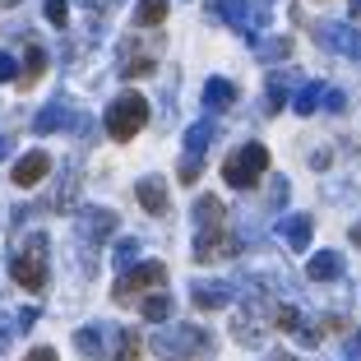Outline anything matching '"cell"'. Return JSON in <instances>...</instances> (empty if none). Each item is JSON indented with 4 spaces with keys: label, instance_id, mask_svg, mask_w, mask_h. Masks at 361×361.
<instances>
[{
    "label": "cell",
    "instance_id": "8fae6325",
    "mask_svg": "<svg viewBox=\"0 0 361 361\" xmlns=\"http://www.w3.org/2000/svg\"><path fill=\"white\" fill-rule=\"evenodd\" d=\"M47 171H51V158H47L42 149H37V153H23V158L14 162V185H23V190H28V185H37V180L47 176Z\"/></svg>",
    "mask_w": 361,
    "mask_h": 361
},
{
    "label": "cell",
    "instance_id": "277c9868",
    "mask_svg": "<svg viewBox=\"0 0 361 361\" xmlns=\"http://www.w3.org/2000/svg\"><path fill=\"white\" fill-rule=\"evenodd\" d=\"M213 14H223L227 23H232L241 37H250V42H259V32H264L269 23V0H209Z\"/></svg>",
    "mask_w": 361,
    "mask_h": 361
},
{
    "label": "cell",
    "instance_id": "4dcf8cb0",
    "mask_svg": "<svg viewBox=\"0 0 361 361\" xmlns=\"http://www.w3.org/2000/svg\"><path fill=\"white\" fill-rule=\"evenodd\" d=\"M19 75V65H14V56L10 51H0V84H5V79H14Z\"/></svg>",
    "mask_w": 361,
    "mask_h": 361
},
{
    "label": "cell",
    "instance_id": "2e32d148",
    "mask_svg": "<svg viewBox=\"0 0 361 361\" xmlns=\"http://www.w3.org/2000/svg\"><path fill=\"white\" fill-rule=\"evenodd\" d=\"M310 278H315V283H334V278H343V255H338V250H319V255H310Z\"/></svg>",
    "mask_w": 361,
    "mask_h": 361
},
{
    "label": "cell",
    "instance_id": "f546056e",
    "mask_svg": "<svg viewBox=\"0 0 361 361\" xmlns=\"http://www.w3.org/2000/svg\"><path fill=\"white\" fill-rule=\"evenodd\" d=\"M10 343H14V319L5 315V310H0V352L10 348Z\"/></svg>",
    "mask_w": 361,
    "mask_h": 361
},
{
    "label": "cell",
    "instance_id": "6da1fadb",
    "mask_svg": "<svg viewBox=\"0 0 361 361\" xmlns=\"http://www.w3.org/2000/svg\"><path fill=\"white\" fill-rule=\"evenodd\" d=\"M75 348L93 361H139V338L116 324H84L75 334Z\"/></svg>",
    "mask_w": 361,
    "mask_h": 361
},
{
    "label": "cell",
    "instance_id": "d4e9b609",
    "mask_svg": "<svg viewBox=\"0 0 361 361\" xmlns=\"http://www.w3.org/2000/svg\"><path fill=\"white\" fill-rule=\"evenodd\" d=\"M287 88H292V70H278V75L269 79V102L287 106Z\"/></svg>",
    "mask_w": 361,
    "mask_h": 361
},
{
    "label": "cell",
    "instance_id": "ac0fdd59",
    "mask_svg": "<svg viewBox=\"0 0 361 361\" xmlns=\"http://www.w3.org/2000/svg\"><path fill=\"white\" fill-rule=\"evenodd\" d=\"M283 236H287L292 250H306V245H310V218H306V213H287V218H283Z\"/></svg>",
    "mask_w": 361,
    "mask_h": 361
},
{
    "label": "cell",
    "instance_id": "1f68e13d",
    "mask_svg": "<svg viewBox=\"0 0 361 361\" xmlns=\"http://www.w3.org/2000/svg\"><path fill=\"white\" fill-rule=\"evenodd\" d=\"M23 361H61V357H56V348H32Z\"/></svg>",
    "mask_w": 361,
    "mask_h": 361
},
{
    "label": "cell",
    "instance_id": "9c48e42d",
    "mask_svg": "<svg viewBox=\"0 0 361 361\" xmlns=\"http://www.w3.org/2000/svg\"><path fill=\"white\" fill-rule=\"evenodd\" d=\"M315 42L329 47L334 56H352V61H361V32L352 28V23H319Z\"/></svg>",
    "mask_w": 361,
    "mask_h": 361
},
{
    "label": "cell",
    "instance_id": "484cf974",
    "mask_svg": "<svg viewBox=\"0 0 361 361\" xmlns=\"http://www.w3.org/2000/svg\"><path fill=\"white\" fill-rule=\"evenodd\" d=\"M111 259H116L121 274H126V269H135L139 264V241H135V236H130V241H116V255H111Z\"/></svg>",
    "mask_w": 361,
    "mask_h": 361
},
{
    "label": "cell",
    "instance_id": "44dd1931",
    "mask_svg": "<svg viewBox=\"0 0 361 361\" xmlns=\"http://www.w3.org/2000/svg\"><path fill=\"white\" fill-rule=\"evenodd\" d=\"M139 310H144V319L162 324V319L171 315V292H153V297H139Z\"/></svg>",
    "mask_w": 361,
    "mask_h": 361
},
{
    "label": "cell",
    "instance_id": "d6986e66",
    "mask_svg": "<svg viewBox=\"0 0 361 361\" xmlns=\"http://www.w3.org/2000/svg\"><path fill=\"white\" fill-rule=\"evenodd\" d=\"M32 126H37V135H51V130H65V126H70V106H65V102H51V106H42Z\"/></svg>",
    "mask_w": 361,
    "mask_h": 361
},
{
    "label": "cell",
    "instance_id": "9a60e30c",
    "mask_svg": "<svg viewBox=\"0 0 361 361\" xmlns=\"http://www.w3.org/2000/svg\"><path fill=\"white\" fill-rule=\"evenodd\" d=\"M232 102H236V88L227 79H204V106L209 111H232Z\"/></svg>",
    "mask_w": 361,
    "mask_h": 361
},
{
    "label": "cell",
    "instance_id": "836d02e7",
    "mask_svg": "<svg viewBox=\"0 0 361 361\" xmlns=\"http://www.w3.org/2000/svg\"><path fill=\"white\" fill-rule=\"evenodd\" d=\"M352 19H357V23H361V0H352Z\"/></svg>",
    "mask_w": 361,
    "mask_h": 361
},
{
    "label": "cell",
    "instance_id": "30bf717a",
    "mask_svg": "<svg viewBox=\"0 0 361 361\" xmlns=\"http://www.w3.org/2000/svg\"><path fill=\"white\" fill-rule=\"evenodd\" d=\"M227 255H236V232H227V227L200 232V241H195V259H200V264H209V259H227Z\"/></svg>",
    "mask_w": 361,
    "mask_h": 361
},
{
    "label": "cell",
    "instance_id": "cb8c5ba5",
    "mask_svg": "<svg viewBox=\"0 0 361 361\" xmlns=\"http://www.w3.org/2000/svg\"><path fill=\"white\" fill-rule=\"evenodd\" d=\"M153 70H158L153 56H126V65H121V75H126V79H144V75H153Z\"/></svg>",
    "mask_w": 361,
    "mask_h": 361
},
{
    "label": "cell",
    "instance_id": "83f0119b",
    "mask_svg": "<svg viewBox=\"0 0 361 361\" xmlns=\"http://www.w3.org/2000/svg\"><path fill=\"white\" fill-rule=\"evenodd\" d=\"M47 19H51L56 28H61V23L70 19V0H47Z\"/></svg>",
    "mask_w": 361,
    "mask_h": 361
},
{
    "label": "cell",
    "instance_id": "7402d4cb",
    "mask_svg": "<svg viewBox=\"0 0 361 361\" xmlns=\"http://www.w3.org/2000/svg\"><path fill=\"white\" fill-rule=\"evenodd\" d=\"M162 19H167V0H139V10H135L139 28H158Z\"/></svg>",
    "mask_w": 361,
    "mask_h": 361
},
{
    "label": "cell",
    "instance_id": "ffe728a7",
    "mask_svg": "<svg viewBox=\"0 0 361 361\" xmlns=\"http://www.w3.org/2000/svg\"><path fill=\"white\" fill-rule=\"evenodd\" d=\"M319 106H324V84H301L297 97H292V111H301V116H315Z\"/></svg>",
    "mask_w": 361,
    "mask_h": 361
},
{
    "label": "cell",
    "instance_id": "ba28073f",
    "mask_svg": "<svg viewBox=\"0 0 361 361\" xmlns=\"http://www.w3.org/2000/svg\"><path fill=\"white\" fill-rule=\"evenodd\" d=\"M213 135H218V130H213L209 121H195V126L185 130V158H180V180H185V185L200 176V162H204V153H209Z\"/></svg>",
    "mask_w": 361,
    "mask_h": 361
},
{
    "label": "cell",
    "instance_id": "7c38bea8",
    "mask_svg": "<svg viewBox=\"0 0 361 361\" xmlns=\"http://www.w3.org/2000/svg\"><path fill=\"white\" fill-rule=\"evenodd\" d=\"M116 232V213L111 209H88L84 218H79V236L84 241H102V236Z\"/></svg>",
    "mask_w": 361,
    "mask_h": 361
},
{
    "label": "cell",
    "instance_id": "d590c367",
    "mask_svg": "<svg viewBox=\"0 0 361 361\" xmlns=\"http://www.w3.org/2000/svg\"><path fill=\"white\" fill-rule=\"evenodd\" d=\"M352 241H361V227H357V232H352Z\"/></svg>",
    "mask_w": 361,
    "mask_h": 361
},
{
    "label": "cell",
    "instance_id": "e0dca14e",
    "mask_svg": "<svg viewBox=\"0 0 361 361\" xmlns=\"http://www.w3.org/2000/svg\"><path fill=\"white\" fill-rule=\"evenodd\" d=\"M135 195H139V204H144L149 213H167V185H162L158 176H144Z\"/></svg>",
    "mask_w": 361,
    "mask_h": 361
},
{
    "label": "cell",
    "instance_id": "52a82bcc",
    "mask_svg": "<svg viewBox=\"0 0 361 361\" xmlns=\"http://www.w3.org/2000/svg\"><path fill=\"white\" fill-rule=\"evenodd\" d=\"M162 283H167V264H135L116 278V292H111V297H116L121 306H130V301H139L149 287H162Z\"/></svg>",
    "mask_w": 361,
    "mask_h": 361
},
{
    "label": "cell",
    "instance_id": "e575fe53",
    "mask_svg": "<svg viewBox=\"0 0 361 361\" xmlns=\"http://www.w3.org/2000/svg\"><path fill=\"white\" fill-rule=\"evenodd\" d=\"M5 153H10V139H0V158H5Z\"/></svg>",
    "mask_w": 361,
    "mask_h": 361
},
{
    "label": "cell",
    "instance_id": "4316f807",
    "mask_svg": "<svg viewBox=\"0 0 361 361\" xmlns=\"http://www.w3.org/2000/svg\"><path fill=\"white\" fill-rule=\"evenodd\" d=\"M259 56L274 61V56H292V37H274V42H259Z\"/></svg>",
    "mask_w": 361,
    "mask_h": 361
},
{
    "label": "cell",
    "instance_id": "8992f818",
    "mask_svg": "<svg viewBox=\"0 0 361 361\" xmlns=\"http://www.w3.org/2000/svg\"><path fill=\"white\" fill-rule=\"evenodd\" d=\"M10 278L23 287V292H42L47 287V241L42 236H32L28 250L10 259Z\"/></svg>",
    "mask_w": 361,
    "mask_h": 361
},
{
    "label": "cell",
    "instance_id": "7a4b0ae2",
    "mask_svg": "<svg viewBox=\"0 0 361 361\" xmlns=\"http://www.w3.org/2000/svg\"><path fill=\"white\" fill-rule=\"evenodd\" d=\"M213 348V338L195 324H171V329H158L153 334V352L162 361H190V357H204Z\"/></svg>",
    "mask_w": 361,
    "mask_h": 361
},
{
    "label": "cell",
    "instance_id": "5bb4252c",
    "mask_svg": "<svg viewBox=\"0 0 361 361\" xmlns=\"http://www.w3.org/2000/svg\"><path fill=\"white\" fill-rule=\"evenodd\" d=\"M195 306H200V310L232 306V287H227V283H195Z\"/></svg>",
    "mask_w": 361,
    "mask_h": 361
},
{
    "label": "cell",
    "instance_id": "603a6c76",
    "mask_svg": "<svg viewBox=\"0 0 361 361\" xmlns=\"http://www.w3.org/2000/svg\"><path fill=\"white\" fill-rule=\"evenodd\" d=\"M42 70H47L42 47H28V61H23V79H19V88H32L37 79H42Z\"/></svg>",
    "mask_w": 361,
    "mask_h": 361
},
{
    "label": "cell",
    "instance_id": "3957f363",
    "mask_svg": "<svg viewBox=\"0 0 361 361\" xmlns=\"http://www.w3.org/2000/svg\"><path fill=\"white\" fill-rule=\"evenodd\" d=\"M144 126H149V102L139 93H121L116 102L106 106V135L116 139V144H130Z\"/></svg>",
    "mask_w": 361,
    "mask_h": 361
},
{
    "label": "cell",
    "instance_id": "d6a6232c",
    "mask_svg": "<svg viewBox=\"0 0 361 361\" xmlns=\"http://www.w3.org/2000/svg\"><path fill=\"white\" fill-rule=\"evenodd\" d=\"M348 357L361 361V334H352V338H348Z\"/></svg>",
    "mask_w": 361,
    "mask_h": 361
},
{
    "label": "cell",
    "instance_id": "f1b7e54d",
    "mask_svg": "<svg viewBox=\"0 0 361 361\" xmlns=\"http://www.w3.org/2000/svg\"><path fill=\"white\" fill-rule=\"evenodd\" d=\"M343 106H348V97H343L338 88H324V106H319V111H343Z\"/></svg>",
    "mask_w": 361,
    "mask_h": 361
},
{
    "label": "cell",
    "instance_id": "8d00e7d4",
    "mask_svg": "<svg viewBox=\"0 0 361 361\" xmlns=\"http://www.w3.org/2000/svg\"><path fill=\"white\" fill-rule=\"evenodd\" d=\"M274 361H297V357H274Z\"/></svg>",
    "mask_w": 361,
    "mask_h": 361
},
{
    "label": "cell",
    "instance_id": "5b68a950",
    "mask_svg": "<svg viewBox=\"0 0 361 361\" xmlns=\"http://www.w3.org/2000/svg\"><path fill=\"white\" fill-rule=\"evenodd\" d=\"M264 171H269V149L264 144H241V149L223 162V180L236 185V190H250Z\"/></svg>",
    "mask_w": 361,
    "mask_h": 361
},
{
    "label": "cell",
    "instance_id": "4fadbf2b",
    "mask_svg": "<svg viewBox=\"0 0 361 361\" xmlns=\"http://www.w3.org/2000/svg\"><path fill=\"white\" fill-rule=\"evenodd\" d=\"M223 218H227V209H223V200H218V195H200V200H195V223H200V232L227 227Z\"/></svg>",
    "mask_w": 361,
    "mask_h": 361
}]
</instances>
